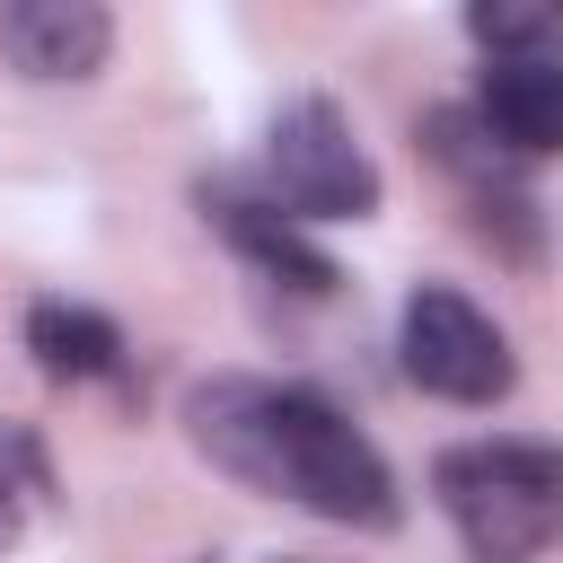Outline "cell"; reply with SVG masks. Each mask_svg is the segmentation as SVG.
Segmentation results:
<instances>
[{
	"label": "cell",
	"mask_w": 563,
	"mask_h": 563,
	"mask_svg": "<svg viewBox=\"0 0 563 563\" xmlns=\"http://www.w3.org/2000/svg\"><path fill=\"white\" fill-rule=\"evenodd\" d=\"M185 422H194V449L273 493V501H299L334 528H396V475L387 457L369 449V431H352L317 387H273V378H202L185 396Z\"/></svg>",
	"instance_id": "1"
},
{
	"label": "cell",
	"mask_w": 563,
	"mask_h": 563,
	"mask_svg": "<svg viewBox=\"0 0 563 563\" xmlns=\"http://www.w3.org/2000/svg\"><path fill=\"white\" fill-rule=\"evenodd\" d=\"M264 167H273V194L290 211H308V220H369L378 211V167H369V150L352 141V123L325 97H299V106L273 114Z\"/></svg>",
	"instance_id": "4"
},
{
	"label": "cell",
	"mask_w": 563,
	"mask_h": 563,
	"mask_svg": "<svg viewBox=\"0 0 563 563\" xmlns=\"http://www.w3.org/2000/svg\"><path fill=\"white\" fill-rule=\"evenodd\" d=\"M431 493H440L449 528L466 537V554H484V563H519V554L563 545V449L554 440L440 449Z\"/></svg>",
	"instance_id": "2"
},
{
	"label": "cell",
	"mask_w": 563,
	"mask_h": 563,
	"mask_svg": "<svg viewBox=\"0 0 563 563\" xmlns=\"http://www.w3.org/2000/svg\"><path fill=\"white\" fill-rule=\"evenodd\" d=\"M466 35L484 53H563V0H466Z\"/></svg>",
	"instance_id": "9"
},
{
	"label": "cell",
	"mask_w": 563,
	"mask_h": 563,
	"mask_svg": "<svg viewBox=\"0 0 563 563\" xmlns=\"http://www.w3.org/2000/svg\"><path fill=\"white\" fill-rule=\"evenodd\" d=\"M202 211H211V220H220V238H229L246 264H264L282 290L325 299V290L343 282V273H334V255H325V246H308V238L273 211V202H246V194H202Z\"/></svg>",
	"instance_id": "7"
},
{
	"label": "cell",
	"mask_w": 563,
	"mask_h": 563,
	"mask_svg": "<svg viewBox=\"0 0 563 563\" xmlns=\"http://www.w3.org/2000/svg\"><path fill=\"white\" fill-rule=\"evenodd\" d=\"M475 114L510 158H563V53H493Z\"/></svg>",
	"instance_id": "6"
},
{
	"label": "cell",
	"mask_w": 563,
	"mask_h": 563,
	"mask_svg": "<svg viewBox=\"0 0 563 563\" xmlns=\"http://www.w3.org/2000/svg\"><path fill=\"white\" fill-rule=\"evenodd\" d=\"M26 352H35L44 378H70V387L123 369L114 317H97V308H79V299H35V308H26Z\"/></svg>",
	"instance_id": "8"
},
{
	"label": "cell",
	"mask_w": 563,
	"mask_h": 563,
	"mask_svg": "<svg viewBox=\"0 0 563 563\" xmlns=\"http://www.w3.org/2000/svg\"><path fill=\"white\" fill-rule=\"evenodd\" d=\"M114 44L106 0H0V53L26 79H97Z\"/></svg>",
	"instance_id": "5"
},
{
	"label": "cell",
	"mask_w": 563,
	"mask_h": 563,
	"mask_svg": "<svg viewBox=\"0 0 563 563\" xmlns=\"http://www.w3.org/2000/svg\"><path fill=\"white\" fill-rule=\"evenodd\" d=\"M396 352H405V378L422 396H449V405H501L519 361H510V334L449 282H422L405 299V325H396Z\"/></svg>",
	"instance_id": "3"
}]
</instances>
